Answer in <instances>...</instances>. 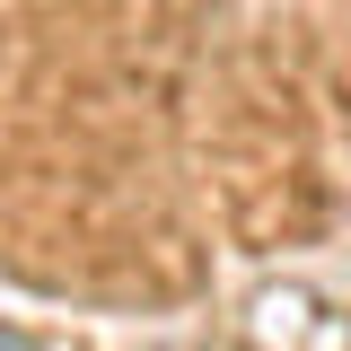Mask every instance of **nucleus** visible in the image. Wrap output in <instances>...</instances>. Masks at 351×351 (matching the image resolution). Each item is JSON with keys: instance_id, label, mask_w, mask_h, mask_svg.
Instances as JSON below:
<instances>
[{"instance_id": "obj_1", "label": "nucleus", "mask_w": 351, "mask_h": 351, "mask_svg": "<svg viewBox=\"0 0 351 351\" xmlns=\"http://www.w3.org/2000/svg\"><path fill=\"white\" fill-rule=\"evenodd\" d=\"M0 351H44L36 334H18V325H0Z\"/></svg>"}]
</instances>
